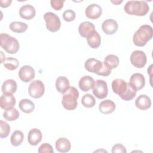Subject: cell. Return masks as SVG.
Wrapping results in <instances>:
<instances>
[{"label": "cell", "instance_id": "1", "mask_svg": "<svg viewBox=\"0 0 153 153\" xmlns=\"http://www.w3.org/2000/svg\"><path fill=\"white\" fill-rule=\"evenodd\" d=\"M125 12L129 15L145 16L149 10V6L144 1H128L124 5Z\"/></svg>", "mask_w": 153, "mask_h": 153}, {"label": "cell", "instance_id": "2", "mask_svg": "<svg viewBox=\"0 0 153 153\" xmlns=\"http://www.w3.org/2000/svg\"><path fill=\"white\" fill-rule=\"evenodd\" d=\"M153 35L152 26L149 25H143L135 32L133 36V41L135 45L143 47L150 41Z\"/></svg>", "mask_w": 153, "mask_h": 153}, {"label": "cell", "instance_id": "3", "mask_svg": "<svg viewBox=\"0 0 153 153\" xmlns=\"http://www.w3.org/2000/svg\"><path fill=\"white\" fill-rule=\"evenodd\" d=\"M78 97L79 92L78 90L74 87H70L62 97V104L63 108L68 111L74 110L77 107Z\"/></svg>", "mask_w": 153, "mask_h": 153}, {"label": "cell", "instance_id": "4", "mask_svg": "<svg viewBox=\"0 0 153 153\" xmlns=\"http://www.w3.org/2000/svg\"><path fill=\"white\" fill-rule=\"evenodd\" d=\"M0 45L9 54L16 53L20 47L18 40L5 33H2L0 35Z\"/></svg>", "mask_w": 153, "mask_h": 153}, {"label": "cell", "instance_id": "5", "mask_svg": "<svg viewBox=\"0 0 153 153\" xmlns=\"http://www.w3.org/2000/svg\"><path fill=\"white\" fill-rule=\"evenodd\" d=\"M47 29L52 32L59 30L61 26V22L59 17L52 12H47L44 15Z\"/></svg>", "mask_w": 153, "mask_h": 153}, {"label": "cell", "instance_id": "6", "mask_svg": "<svg viewBox=\"0 0 153 153\" xmlns=\"http://www.w3.org/2000/svg\"><path fill=\"white\" fill-rule=\"evenodd\" d=\"M45 91V86L44 83L39 79L32 81L29 87L28 93L30 97L38 99L41 97Z\"/></svg>", "mask_w": 153, "mask_h": 153}, {"label": "cell", "instance_id": "7", "mask_svg": "<svg viewBox=\"0 0 153 153\" xmlns=\"http://www.w3.org/2000/svg\"><path fill=\"white\" fill-rule=\"evenodd\" d=\"M130 60L131 63L137 68H143L147 62L146 54L141 50H135L130 55Z\"/></svg>", "mask_w": 153, "mask_h": 153}, {"label": "cell", "instance_id": "8", "mask_svg": "<svg viewBox=\"0 0 153 153\" xmlns=\"http://www.w3.org/2000/svg\"><path fill=\"white\" fill-rule=\"evenodd\" d=\"M108 93V85L106 81L103 79H97L94 81V85L93 87V94L99 99L105 98Z\"/></svg>", "mask_w": 153, "mask_h": 153}, {"label": "cell", "instance_id": "9", "mask_svg": "<svg viewBox=\"0 0 153 153\" xmlns=\"http://www.w3.org/2000/svg\"><path fill=\"white\" fill-rule=\"evenodd\" d=\"M130 84L126 82L124 79L120 78H116L112 82V89L114 93L118 94L121 98L124 95L127 91Z\"/></svg>", "mask_w": 153, "mask_h": 153}, {"label": "cell", "instance_id": "10", "mask_svg": "<svg viewBox=\"0 0 153 153\" xmlns=\"http://www.w3.org/2000/svg\"><path fill=\"white\" fill-rule=\"evenodd\" d=\"M129 84L136 91L142 89L145 84V78L140 73H134L131 75L130 78Z\"/></svg>", "mask_w": 153, "mask_h": 153}, {"label": "cell", "instance_id": "11", "mask_svg": "<svg viewBox=\"0 0 153 153\" xmlns=\"http://www.w3.org/2000/svg\"><path fill=\"white\" fill-rule=\"evenodd\" d=\"M35 70L29 65L23 66L19 72V76L20 79L25 82H28L35 78Z\"/></svg>", "mask_w": 153, "mask_h": 153}, {"label": "cell", "instance_id": "12", "mask_svg": "<svg viewBox=\"0 0 153 153\" xmlns=\"http://www.w3.org/2000/svg\"><path fill=\"white\" fill-rule=\"evenodd\" d=\"M16 100L13 94L3 93L0 97V106L1 108L7 110L13 108L16 105Z\"/></svg>", "mask_w": 153, "mask_h": 153}, {"label": "cell", "instance_id": "13", "mask_svg": "<svg viewBox=\"0 0 153 153\" xmlns=\"http://www.w3.org/2000/svg\"><path fill=\"white\" fill-rule=\"evenodd\" d=\"M103 64V63L102 62L97 59L94 58H90L85 61L84 67L87 71L97 74L102 69Z\"/></svg>", "mask_w": 153, "mask_h": 153}, {"label": "cell", "instance_id": "14", "mask_svg": "<svg viewBox=\"0 0 153 153\" xmlns=\"http://www.w3.org/2000/svg\"><path fill=\"white\" fill-rule=\"evenodd\" d=\"M102 13V7L97 4L89 5L85 10V16L90 19L94 20L100 17Z\"/></svg>", "mask_w": 153, "mask_h": 153}, {"label": "cell", "instance_id": "15", "mask_svg": "<svg viewBox=\"0 0 153 153\" xmlns=\"http://www.w3.org/2000/svg\"><path fill=\"white\" fill-rule=\"evenodd\" d=\"M95 31L94 24L90 22H84L80 23L78 27V32L79 35L84 38H88Z\"/></svg>", "mask_w": 153, "mask_h": 153}, {"label": "cell", "instance_id": "16", "mask_svg": "<svg viewBox=\"0 0 153 153\" xmlns=\"http://www.w3.org/2000/svg\"><path fill=\"white\" fill-rule=\"evenodd\" d=\"M36 14V10L34 7L30 4H26L22 6L19 10L20 16L25 20L32 19Z\"/></svg>", "mask_w": 153, "mask_h": 153}, {"label": "cell", "instance_id": "17", "mask_svg": "<svg viewBox=\"0 0 153 153\" xmlns=\"http://www.w3.org/2000/svg\"><path fill=\"white\" fill-rule=\"evenodd\" d=\"M118 25L117 22L113 19H107L102 25V29L106 35H112L118 30Z\"/></svg>", "mask_w": 153, "mask_h": 153}, {"label": "cell", "instance_id": "18", "mask_svg": "<svg viewBox=\"0 0 153 153\" xmlns=\"http://www.w3.org/2000/svg\"><path fill=\"white\" fill-rule=\"evenodd\" d=\"M42 137L41 131L37 128H33L28 133L27 141L30 145L36 146L41 141Z\"/></svg>", "mask_w": 153, "mask_h": 153}, {"label": "cell", "instance_id": "19", "mask_svg": "<svg viewBox=\"0 0 153 153\" xmlns=\"http://www.w3.org/2000/svg\"><path fill=\"white\" fill-rule=\"evenodd\" d=\"M135 105L140 110L145 111L149 109L151 106V100L146 94H140L135 100Z\"/></svg>", "mask_w": 153, "mask_h": 153}, {"label": "cell", "instance_id": "20", "mask_svg": "<svg viewBox=\"0 0 153 153\" xmlns=\"http://www.w3.org/2000/svg\"><path fill=\"white\" fill-rule=\"evenodd\" d=\"M94 84V80L91 76L89 75H85L80 78L78 85L79 88L82 91L86 92L93 88Z\"/></svg>", "mask_w": 153, "mask_h": 153}, {"label": "cell", "instance_id": "21", "mask_svg": "<svg viewBox=\"0 0 153 153\" xmlns=\"http://www.w3.org/2000/svg\"><path fill=\"white\" fill-rule=\"evenodd\" d=\"M56 88L59 93L64 94L70 88L69 79L65 76H59L56 81Z\"/></svg>", "mask_w": 153, "mask_h": 153}, {"label": "cell", "instance_id": "22", "mask_svg": "<svg viewBox=\"0 0 153 153\" xmlns=\"http://www.w3.org/2000/svg\"><path fill=\"white\" fill-rule=\"evenodd\" d=\"M116 108L115 103L109 99L101 102L99 105V111L103 114H109L113 112Z\"/></svg>", "mask_w": 153, "mask_h": 153}, {"label": "cell", "instance_id": "23", "mask_svg": "<svg viewBox=\"0 0 153 153\" xmlns=\"http://www.w3.org/2000/svg\"><path fill=\"white\" fill-rule=\"evenodd\" d=\"M55 147L57 151L60 152H69L71 148L70 141L66 137L59 138L55 143Z\"/></svg>", "mask_w": 153, "mask_h": 153}, {"label": "cell", "instance_id": "24", "mask_svg": "<svg viewBox=\"0 0 153 153\" xmlns=\"http://www.w3.org/2000/svg\"><path fill=\"white\" fill-rule=\"evenodd\" d=\"M17 88V85L16 82L12 79H9L3 82L1 90L3 93L13 94L16 93Z\"/></svg>", "mask_w": 153, "mask_h": 153}, {"label": "cell", "instance_id": "25", "mask_svg": "<svg viewBox=\"0 0 153 153\" xmlns=\"http://www.w3.org/2000/svg\"><path fill=\"white\" fill-rule=\"evenodd\" d=\"M20 110L25 113H31L35 109L34 103L28 99H22L19 104Z\"/></svg>", "mask_w": 153, "mask_h": 153}, {"label": "cell", "instance_id": "26", "mask_svg": "<svg viewBox=\"0 0 153 153\" xmlns=\"http://www.w3.org/2000/svg\"><path fill=\"white\" fill-rule=\"evenodd\" d=\"M88 45L92 48H98L101 44V37L97 31H94L90 36L87 38Z\"/></svg>", "mask_w": 153, "mask_h": 153}, {"label": "cell", "instance_id": "27", "mask_svg": "<svg viewBox=\"0 0 153 153\" xmlns=\"http://www.w3.org/2000/svg\"><path fill=\"white\" fill-rule=\"evenodd\" d=\"M119 62V58L115 54H109L105 58L103 63L107 68L112 70L118 66Z\"/></svg>", "mask_w": 153, "mask_h": 153}, {"label": "cell", "instance_id": "28", "mask_svg": "<svg viewBox=\"0 0 153 153\" xmlns=\"http://www.w3.org/2000/svg\"><path fill=\"white\" fill-rule=\"evenodd\" d=\"M9 27L10 30L15 33H23L25 32L28 27L26 23L22 22H13L10 24Z\"/></svg>", "mask_w": 153, "mask_h": 153}, {"label": "cell", "instance_id": "29", "mask_svg": "<svg viewBox=\"0 0 153 153\" xmlns=\"http://www.w3.org/2000/svg\"><path fill=\"white\" fill-rule=\"evenodd\" d=\"M24 139V134L23 132L20 130H16L14 131L10 138V142L12 145L14 146H20L23 142Z\"/></svg>", "mask_w": 153, "mask_h": 153}, {"label": "cell", "instance_id": "30", "mask_svg": "<svg viewBox=\"0 0 153 153\" xmlns=\"http://www.w3.org/2000/svg\"><path fill=\"white\" fill-rule=\"evenodd\" d=\"M3 117L7 121H15L19 117V112L16 108H13L5 110L3 113Z\"/></svg>", "mask_w": 153, "mask_h": 153}, {"label": "cell", "instance_id": "31", "mask_svg": "<svg viewBox=\"0 0 153 153\" xmlns=\"http://www.w3.org/2000/svg\"><path fill=\"white\" fill-rule=\"evenodd\" d=\"M4 66L5 68L10 71H14L19 67V60L14 57H7L4 61Z\"/></svg>", "mask_w": 153, "mask_h": 153}, {"label": "cell", "instance_id": "32", "mask_svg": "<svg viewBox=\"0 0 153 153\" xmlns=\"http://www.w3.org/2000/svg\"><path fill=\"white\" fill-rule=\"evenodd\" d=\"M81 103L84 107L93 108L96 104V100L91 94H85L81 99Z\"/></svg>", "mask_w": 153, "mask_h": 153}, {"label": "cell", "instance_id": "33", "mask_svg": "<svg viewBox=\"0 0 153 153\" xmlns=\"http://www.w3.org/2000/svg\"><path fill=\"white\" fill-rule=\"evenodd\" d=\"M10 132V126L5 121H0V137L1 138L7 137Z\"/></svg>", "mask_w": 153, "mask_h": 153}, {"label": "cell", "instance_id": "34", "mask_svg": "<svg viewBox=\"0 0 153 153\" xmlns=\"http://www.w3.org/2000/svg\"><path fill=\"white\" fill-rule=\"evenodd\" d=\"M76 17L75 12L72 10H65L63 13V19L68 22H72L75 20Z\"/></svg>", "mask_w": 153, "mask_h": 153}, {"label": "cell", "instance_id": "35", "mask_svg": "<svg viewBox=\"0 0 153 153\" xmlns=\"http://www.w3.org/2000/svg\"><path fill=\"white\" fill-rule=\"evenodd\" d=\"M38 151L39 153H53L54 149L50 144L44 143L39 146Z\"/></svg>", "mask_w": 153, "mask_h": 153}, {"label": "cell", "instance_id": "36", "mask_svg": "<svg viewBox=\"0 0 153 153\" xmlns=\"http://www.w3.org/2000/svg\"><path fill=\"white\" fill-rule=\"evenodd\" d=\"M65 0H51L50 4L51 7L55 10H60L63 7Z\"/></svg>", "mask_w": 153, "mask_h": 153}, {"label": "cell", "instance_id": "37", "mask_svg": "<svg viewBox=\"0 0 153 153\" xmlns=\"http://www.w3.org/2000/svg\"><path fill=\"white\" fill-rule=\"evenodd\" d=\"M112 153H126L127 150L126 147L120 143L115 144L112 148Z\"/></svg>", "mask_w": 153, "mask_h": 153}, {"label": "cell", "instance_id": "38", "mask_svg": "<svg viewBox=\"0 0 153 153\" xmlns=\"http://www.w3.org/2000/svg\"><path fill=\"white\" fill-rule=\"evenodd\" d=\"M111 73V70L109 69L108 68H107L105 64H103V66L102 68V69H100V71L97 74V75H100V76H107L109 75H110V74Z\"/></svg>", "mask_w": 153, "mask_h": 153}, {"label": "cell", "instance_id": "39", "mask_svg": "<svg viewBox=\"0 0 153 153\" xmlns=\"http://www.w3.org/2000/svg\"><path fill=\"white\" fill-rule=\"evenodd\" d=\"M11 2V0H0V6L2 8H6L10 6Z\"/></svg>", "mask_w": 153, "mask_h": 153}, {"label": "cell", "instance_id": "40", "mask_svg": "<svg viewBox=\"0 0 153 153\" xmlns=\"http://www.w3.org/2000/svg\"><path fill=\"white\" fill-rule=\"evenodd\" d=\"M111 2L112 3H114V4H118L121 3L123 2V1H111Z\"/></svg>", "mask_w": 153, "mask_h": 153}]
</instances>
